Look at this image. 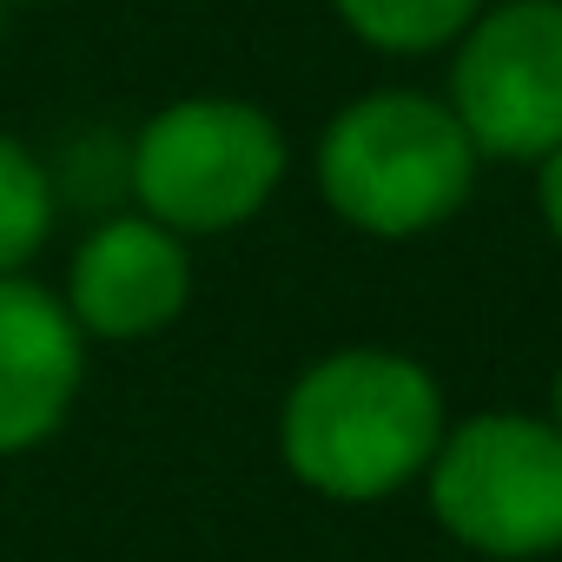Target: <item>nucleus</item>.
<instances>
[{
	"label": "nucleus",
	"mask_w": 562,
	"mask_h": 562,
	"mask_svg": "<svg viewBox=\"0 0 562 562\" xmlns=\"http://www.w3.org/2000/svg\"><path fill=\"white\" fill-rule=\"evenodd\" d=\"M450 430L443 384L391 345H338L312 358L278 404V463L299 490L364 509L424 483Z\"/></svg>",
	"instance_id": "nucleus-1"
},
{
	"label": "nucleus",
	"mask_w": 562,
	"mask_h": 562,
	"mask_svg": "<svg viewBox=\"0 0 562 562\" xmlns=\"http://www.w3.org/2000/svg\"><path fill=\"white\" fill-rule=\"evenodd\" d=\"M318 199L338 225L404 245L443 232L476 192V146L450 100L424 87H371L318 133Z\"/></svg>",
	"instance_id": "nucleus-2"
},
{
	"label": "nucleus",
	"mask_w": 562,
	"mask_h": 562,
	"mask_svg": "<svg viewBox=\"0 0 562 562\" xmlns=\"http://www.w3.org/2000/svg\"><path fill=\"white\" fill-rule=\"evenodd\" d=\"M285 172V126L245 93H179L126 139V199L179 238L251 225Z\"/></svg>",
	"instance_id": "nucleus-3"
},
{
	"label": "nucleus",
	"mask_w": 562,
	"mask_h": 562,
	"mask_svg": "<svg viewBox=\"0 0 562 562\" xmlns=\"http://www.w3.org/2000/svg\"><path fill=\"white\" fill-rule=\"evenodd\" d=\"M424 496L437 529L483 562L562 555V437L536 411L450 417Z\"/></svg>",
	"instance_id": "nucleus-4"
},
{
	"label": "nucleus",
	"mask_w": 562,
	"mask_h": 562,
	"mask_svg": "<svg viewBox=\"0 0 562 562\" xmlns=\"http://www.w3.org/2000/svg\"><path fill=\"white\" fill-rule=\"evenodd\" d=\"M450 113L476 159L536 166L562 146V0H483L450 41Z\"/></svg>",
	"instance_id": "nucleus-5"
},
{
	"label": "nucleus",
	"mask_w": 562,
	"mask_h": 562,
	"mask_svg": "<svg viewBox=\"0 0 562 562\" xmlns=\"http://www.w3.org/2000/svg\"><path fill=\"white\" fill-rule=\"evenodd\" d=\"M60 305L87 345H146L192 305V238L166 232L139 205L100 212L60 278Z\"/></svg>",
	"instance_id": "nucleus-6"
},
{
	"label": "nucleus",
	"mask_w": 562,
	"mask_h": 562,
	"mask_svg": "<svg viewBox=\"0 0 562 562\" xmlns=\"http://www.w3.org/2000/svg\"><path fill=\"white\" fill-rule=\"evenodd\" d=\"M87 391V338L60 292L14 271L0 278V457L54 443Z\"/></svg>",
	"instance_id": "nucleus-7"
},
{
	"label": "nucleus",
	"mask_w": 562,
	"mask_h": 562,
	"mask_svg": "<svg viewBox=\"0 0 562 562\" xmlns=\"http://www.w3.org/2000/svg\"><path fill=\"white\" fill-rule=\"evenodd\" d=\"M338 27L391 60H424L450 54V41L483 14V0H331Z\"/></svg>",
	"instance_id": "nucleus-8"
},
{
	"label": "nucleus",
	"mask_w": 562,
	"mask_h": 562,
	"mask_svg": "<svg viewBox=\"0 0 562 562\" xmlns=\"http://www.w3.org/2000/svg\"><path fill=\"white\" fill-rule=\"evenodd\" d=\"M54 218H60V192H54L47 159L27 139L0 133V278L27 271L47 251Z\"/></svg>",
	"instance_id": "nucleus-9"
},
{
	"label": "nucleus",
	"mask_w": 562,
	"mask_h": 562,
	"mask_svg": "<svg viewBox=\"0 0 562 562\" xmlns=\"http://www.w3.org/2000/svg\"><path fill=\"white\" fill-rule=\"evenodd\" d=\"M536 218H542V232L562 245V146L536 159Z\"/></svg>",
	"instance_id": "nucleus-10"
},
{
	"label": "nucleus",
	"mask_w": 562,
	"mask_h": 562,
	"mask_svg": "<svg viewBox=\"0 0 562 562\" xmlns=\"http://www.w3.org/2000/svg\"><path fill=\"white\" fill-rule=\"evenodd\" d=\"M549 424H555V437H562V371H555V384H549Z\"/></svg>",
	"instance_id": "nucleus-11"
},
{
	"label": "nucleus",
	"mask_w": 562,
	"mask_h": 562,
	"mask_svg": "<svg viewBox=\"0 0 562 562\" xmlns=\"http://www.w3.org/2000/svg\"><path fill=\"white\" fill-rule=\"evenodd\" d=\"M0 8H8V14H14V8H41V0H0Z\"/></svg>",
	"instance_id": "nucleus-12"
},
{
	"label": "nucleus",
	"mask_w": 562,
	"mask_h": 562,
	"mask_svg": "<svg viewBox=\"0 0 562 562\" xmlns=\"http://www.w3.org/2000/svg\"><path fill=\"white\" fill-rule=\"evenodd\" d=\"M0 34H8V8H0Z\"/></svg>",
	"instance_id": "nucleus-13"
}]
</instances>
